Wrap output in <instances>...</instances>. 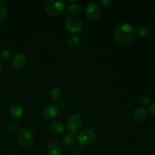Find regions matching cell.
<instances>
[{
  "mask_svg": "<svg viewBox=\"0 0 155 155\" xmlns=\"http://www.w3.org/2000/svg\"><path fill=\"white\" fill-rule=\"evenodd\" d=\"M139 36L142 37H148L151 34V30L147 26H140L137 30Z\"/></svg>",
  "mask_w": 155,
  "mask_h": 155,
  "instance_id": "18",
  "label": "cell"
},
{
  "mask_svg": "<svg viewBox=\"0 0 155 155\" xmlns=\"http://www.w3.org/2000/svg\"><path fill=\"white\" fill-rule=\"evenodd\" d=\"M9 155H18V154H9Z\"/></svg>",
  "mask_w": 155,
  "mask_h": 155,
  "instance_id": "28",
  "label": "cell"
},
{
  "mask_svg": "<svg viewBox=\"0 0 155 155\" xmlns=\"http://www.w3.org/2000/svg\"><path fill=\"white\" fill-rule=\"evenodd\" d=\"M0 56L4 60H9L11 58V57H12V53L8 50L4 49L2 51H0Z\"/></svg>",
  "mask_w": 155,
  "mask_h": 155,
  "instance_id": "21",
  "label": "cell"
},
{
  "mask_svg": "<svg viewBox=\"0 0 155 155\" xmlns=\"http://www.w3.org/2000/svg\"><path fill=\"white\" fill-rule=\"evenodd\" d=\"M147 116H148V111L146 109L143 107H140L136 108V110L133 111V117L136 122H143L145 119H146Z\"/></svg>",
  "mask_w": 155,
  "mask_h": 155,
  "instance_id": "10",
  "label": "cell"
},
{
  "mask_svg": "<svg viewBox=\"0 0 155 155\" xmlns=\"http://www.w3.org/2000/svg\"><path fill=\"white\" fill-rule=\"evenodd\" d=\"M58 113V108L53 104H49L44 108L43 117L45 120H52L57 116Z\"/></svg>",
  "mask_w": 155,
  "mask_h": 155,
  "instance_id": "8",
  "label": "cell"
},
{
  "mask_svg": "<svg viewBox=\"0 0 155 155\" xmlns=\"http://www.w3.org/2000/svg\"><path fill=\"white\" fill-rule=\"evenodd\" d=\"M100 3H101V5L103 7L107 8L109 7L112 4V1L111 0H102V1L100 2Z\"/></svg>",
  "mask_w": 155,
  "mask_h": 155,
  "instance_id": "24",
  "label": "cell"
},
{
  "mask_svg": "<svg viewBox=\"0 0 155 155\" xmlns=\"http://www.w3.org/2000/svg\"><path fill=\"white\" fill-rule=\"evenodd\" d=\"M76 140H77V139H76L75 135L71 133V134L67 135V136H65L63 138V139H62V145L65 148H69L75 144Z\"/></svg>",
  "mask_w": 155,
  "mask_h": 155,
  "instance_id": "13",
  "label": "cell"
},
{
  "mask_svg": "<svg viewBox=\"0 0 155 155\" xmlns=\"http://www.w3.org/2000/svg\"><path fill=\"white\" fill-rule=\"evenodd\" d=\"M67 11L71 16H77L80 15L82 12L81 6L77 3H73V4L69 5L67 8Z\"/></svg>",
  "mask_w": 155,
  "mask_h": 155,
  "instance_id": "14",
  "label": "cell"
},
{
  "mask_svg": "<svg viewBox=\"0 0 155 155\" xmlns=\"http://www.w3.org/2000/svg\"><path fill=\"white\" fill-rule=\"evenodd\" d=\"M136 36V30L132 24L125 23L117 27L115 38L120 43L127 45L133 42Z\"/></svg>",
  "mask_w": 155,
  "mask_h": 155,
  "instance_id": "1",
  "label": "cell"
},
{
  "mask_svg": "<svg viewBox=\"0 0 155 155\" xmlns=\"http://www.w3.org/2000/svg\"><path fill=\"white\" fill-rule=\"evenodd\" d=\"M82 153V148L80 145H77L73 149V154L74 155H80Z\"/></svg>",
  "mask_w": 155,
  "mask_h": 155,
  "instance_id": "23",
  "label": "cell"
},
{
  "mask_svg": "<svg viewBox=\"0 0 155 155\" xmlns=\"http://www.w3.org/2000/svg\"><path fill=\"white\" fill-rule=\"evenodd\" d=\"M149 110L154 116H155V101L149 106Z\"/></svg>",
  "mask_w": 155,
  "mask_h": 155,
  "instance_id": "25",
  "label": "cell"
},
{
  "mask_svg": "<svg viewBox=\"0 0 155 155\" xmlns=\"http://www.w3.org/2000/svg\"><path fill=\"white\" fill-rule=\"evenodd\" d=\"M82 125H83V119L78 114L71 115L67 120V127L73 134L78 132L82 127Z\"/></svg>",
  "mask_w": 155,
  "mask_h": 155,
  "instance_id": "4",
  "label": "cell"
},
{
  "mask_svg": "<svg viewBox=\"0 0 155 155\" xmlns=\"http://www.w3.org/2000/svg\"><path fill=\"white\" fill-rule=\"evenodd\" d=\"M8 129L11 132H12V133H17V132L20 131L21 126H20V124H18V123L12 122L11 123V124H9Z\"/></svg>",
  "mask_w": 155,
  "mask_h": 155,
  "instance_id": "20",
  "label": "cell"
},
{
  "mask_svg": "<svg viewBox=\"0 0 155 155\" xmlns=\"http://www.w3.org/2000/svg\"><path fill=\"white\" fill-rule=\"evenodd\" d=\"M65 27L67 30L71 33H77L83 27L82 21L77 16H71L67 18L65 21Z\"/></svg>",
  "mask_w": 155,
  "mask_h": 155,
  "instance_id": "6",
  "label": "cell"
},
{
  "mask_svg": "<svg viewBox=\"0 0 155 155\" xmlns=\"http://www.w3.org/2000/svg\"><path fill=\"white\" fill-rule=\"evenodd\" d=\"M9 114L11 117H12L15 119H18L22 117L24 114V108L22 106L19 104H14L11 106L9 109Z\"/></svg>",
  "mask_w": 155,
  "mask_h": 155,
  "instance_id": "12",
  "label": "cell"
},
{
  "mask_svg": "<svg viewBox=\"0 0 155 155\" xmlns=\"http://www.w3.org/2000/svg\"><path fill=\"white\" fill-rule=\"evenodd\" d=\"M50 130L55 134H62L64 132L65 129L61 123L53 122L50 124Z\"/></svg>",
  "mask_w": 155,
  "mask_h": 155,
  "instance_id": "16",
  "label": "cell"
},
{
  "mask_svg": "<svg viewBox=\"0 0 155 155\" xmlns=\"http://www.w3.org/2000/svg\"><path fill=\"white\" fill-rule=\"evenodd\" d=\"M65 2L62 0H48L45 3V12L51 16L61 15L65 9Z\"/></svg>",
  "mask_w": 155,
  "mask_h": 155,
  "instance_id": "2",
  "label": "cell"
},
{
  "mask_svg": "<svg viewBox=\"0 0 155 155\" xmlns=\"http://www.w3.org/2000/svg\"><path fill=\"white\" fill-rule=\"evenodd\" d=\"M86 15L92 21H96L101 15L100 6L96 2H90L86 7Z\"/></svg>",
  "mask_w": 155,
  "mask_h": 155,
  "instance_id": "7",
  "label": "cell"
},
{
  "mask_svg": "<svg viewBox=\"0 0 155 155\" xmlns=\"http://www.w3.org/2000/svg\"><path fill=\"white\" fill-rule=\"evenodd\" d=\"M7 15L8 12L5 6H3L2 5H0V24L5 21L6 18H7Z\"/></svg>",
  "mask_w": 155,
  "mask_h": 155,
  "instance_id": "19",
  "label": "cell"
},
{
  "mask_svg": "<svg viewBox=\"0 0 155 155\" xmlns=\"http://www.w3.org/2000/svg\"><path fill=\"white\" fill-rule=\"evenodd\" d=\"M26 61H27V59H26L24 54H21V53H18V54H15L12 58V64L13 68H16V69H21L25 65Z\"/></svg>",
  "mask_w": 155,
  "mask_h": 155,
  "instance_id": "9",
  "label": "cell"
},
{
  "mask_svg": "<svg viewBox=\"0 0 155 155\" xmlns=\"http://www.w3.org/2000/svg\"><path fill=\"white\" fill-rule=\"evenodd\" d=\"M96 139V133L94 130L91 128H85L79 133L78 142L80 146L86 147L91 145Z\"/></svg>",
  "mask_w": 155,
  "mask_h": 155,
  "instance_id": "3",
  "label": "cell"
},
{
  "mask_svg": "<svg viewBox=\"0 0 155 155\" xmlns=\"http://www.w3.org/2000/svg\"><path fill=\"white\" fill-rule=\"evenodd\" d=\"M34 136L33 133L28 129H23L18 135V142L22 147L27 148L33 144Z\"/></svg>",
  "mask_w": 155,
  "mask_h": 155,
  "instance_id": "5",
  "label": "cell"
},
{
  "mask_svg": "<svg viewBox=\"0 0 155 155\" xmlns=\"http://www.w3.org/2000/svg\"><path fill=\"white\" fill-rule=\"evenodd\" d=\"M154 13H155V7H154Z\"/></svg>",
  "mask_w": 155,
  "mask_h": 155,
  "instance_id": "29",
  "label": "cell"
},
{
  "mask_svg": "<svg viewBox=\"0 0 155 155\" xmlns=\"http://www.w3.org/2000/svg\"><path fill=\"white\" fill-rule=\"evenodd\" d=\"M63 96V92L61 88L54 87L51 92V98L54 102H58L61 100Z\"/></svg>",
  "mask_w": 155,
  "mask_h": 155,
  "instance_id": "15",
  "label": "cell"
},
{
  "mask_svg": "<svg viewBox=\"0 0 155 155\" xmlns=\"http://www.w3.org/2000/svg\"><path fill=\"white\" fill-rule=\"evenodd\" d=\"M2 70H3V63H2V61L0 60V73L2 71Z\"/></svg>",
  "mask_w": 155,
  "mask_h": 155,
  "instance_id": "26",
  "label": "cell"
},
{
  "mask_svg": "<svg viewBox=\"0 0 155 155\" xmlns=\"http://www.w3.org/2000/svg\"><path fill=\"white\" fill-rule=\"evenodd\" d=\"M5 1H0V5H2V4H3V3H5Z\"/></svg>",
  "mask_w": 155,
  "mask_h": 155,
  "instance_id": "27",
  "label": "cell"
},
{
  "mask_svg": "<svg viewBox=\"0 0 155 155\" xmlns=\"http://www.w3.org/2000/svg\"><path fill=\"white\" fill-rule=\"evenodd\" d=\"M47 153L48 155H61V147L56 141H52L47 146Z\"/></svg>",
  "mask_w": 155,
  "mask_h": 155,
  "instance_id": "11",
  "label": "cell"
},
{
  "mask_svg": "<svg viewBox=\"0 0 155 155\" xmlns=\"http://www.w3.org/2000/svg\"><path fill=\"white\" fill-rule=\"evenodd\" d=\"M80 42V38L78 36H72L68 39L67 41V44H68V47L71 48H75L79 45Z\"/></svg>",
  "mask_w": 155,
  "mask_h": 155,
  "instance_id": "17",
  "label": "cell"
},
{
  "mask_svg": "<svg viewBox=\"0 0 155 155\" xmlns=\"http://www.w3.org/2000/svg\"><path fill=\"white\" fill-rule=\"evenodd\" d=\"M139 101H140V103L142 105H148L150 103V99L146 95H142L139 98Z\"/></svg>",
  "mask_w": 155,
  "mask_h": 155,
  "instance_id": "22",
  "label": "cell"
}]
</instances>
